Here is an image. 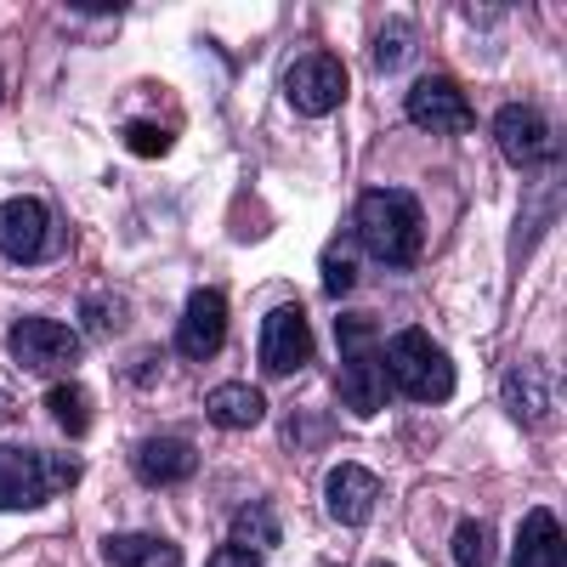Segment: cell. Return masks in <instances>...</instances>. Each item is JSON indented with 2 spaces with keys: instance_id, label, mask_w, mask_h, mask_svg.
Returning a JSON list of instances; mask_svg holds the SVG:
<instances>
[{
  "instance_id": "1",
  "label": "cell",
  "mask_w": 567,
  "mask_h": 567,
  "mask_svg": "<svg viewBox=\"0 0 567 567\" xmlns=\"http://www.w3.org/2000/svg\"><path fill=\"white\" fill-rule=\"evenodd\" d=\"M352 227L363 250L381 267H409L425 245V221H420V199L403 194V187H369L352 210Z\"/></svg>"
},
{
  "instance_id": "2",
  "label": "cell",
  "mask_w": 567,
  "mask_h": 567,
  "mask_svg": "<svg viewBox=\"0 0 567 567\" xmlns=\"http://www.w3.org/2000/svg\"><path fill=\"white\" fill-rule=\"evenodd\" d=\"M386 381L398 392H409L414 403H449L454 398V358L425 336V329H398L381 352Z\"/></svg>"
},
{
  "instance_id": "3",
  "label": "cell",
  "mask_w": 567,
  "mask_h": 567,
  "mask_svg": "<svg viewBox=\"0 0 567 567\" xmlns=\"http://www.w3.org/2000/svg\"><path fill=\"white\" fill-rule=\"evenodd\" d=\"M80 483L74 454H40V449H0V511H34Z\"/></svg>"
},
{
  "instance_id": "4",
  "label": "cell",
  "mask_w": 567,
  "mask_h": 567,
  "mask_svg": "<svg viewBox=\"0 0 567 567\" xmlns=\"http://www.w3.org/2000/svg\"><path fill=\"white\" fill-rule=\"evenodd\" d=\"M85 352V341L74 336L69 323H52V318H18L12 323V358L34 374H58V369H74Z\"/></svg>"
},
{
  "instance_id": "5",
  "label": "cell",
  "mask_w": 567,
  "mask_h": 567,
  "mask_svg": "<svg viewBox=\"0 0 567 567\" xmlns=\"http://www.w3.org/2000/svg\"><path fill=\"white\" fill-rule=\"evenodd\" d=\"M409 120L420 131H432V136H465L477 114H471L465 91L449 74H425V80L409 85Z\"/></svg>"
},
{
  "instance_id": "6",
  "label": "cell",
  "mask_w": 567,
  "mask_h": 567,
  "mask_svg": "<svg viewBox=\"0 0 567 567\" xmlns=\"http://www.w3.org/2000/svg\"><path fill=\"white\" fill-rule=\"evenodd\" d=\"M284 91H290V103L301 114H336L347 103V69L329 52H301L290 80H284Z\"/></svg>"
},
{
  "instance_id": "7",
  "label": "cell",
  "mask_w": 567,
  "mask_h": 567,
  "mask_svg": "<svg viewBox=\"0 0 567 567\" xmlns=\"http://www.w3.org/2000/svg\"><path fill=\"white\" fill-rule=\"evenodd\" d=\"M307 358H312L307 312H301L296 301L272 307L267 323H261V369H267V374H296V369H307Z\"/></svg>"
},
{
  "instance_id": "8",
  "label": "cell",
  "mask_w": 567,
  "mask_h": 567,
  "mask_svg": "<svg viewBox=\"0 0 567 567\" xmlns=\"http://www.w3.org/2000/svg\"><path fill=\"white\" fill-rule=\"evenodd\" d=\"M227 341V296L221 290H194L182 307V323H176V352L194 358V363H210Z\"/></svg>"
},
{
  "instance_id": "9",
  "label": "cell",
  "mask_w": 567,
  "mask_h": 567,
  "mask_svg": "<svg viewBox=\"0 0 567 567\" xmlns=\"http://www.w3.org/2000/svg\"><path fill=\"white\" fill-rule=\"evenodd\" d=\"M45 245H52V210H45V199H7L0 205V256L29 267L45 256Z\"/></svg>"
},
{
  "instance_id": "10",
  "label": "cell",
  "mask_w": 567,
  "mask_h": 567,
  "mask_svg": "<svg viewBox=\"0 0 567 567\" xmlns=\"http://www.w3.org/2000/svg\"><path fill=\"white\" fill-rule=\"evenodd\" d=\"M494 136H499V154H505L511 165H539V159L556 148V131H550V120H545L539 109H528V103H511V109H499Z\"/></svg>"
},
{
  "instance_id": "11",
  "label": "cell",
  "mask_w": 567,
  "mask_h": 567,
  "mask_svg": "<svg viewBox=\"0 0 567 567\" xmlns=\"http://www.w3.org/2000/svg\"><path fill=\"white\" fill-rule=\"evenodd\" d=\"M199 471V449L176 437V432H154L136 443V477L148 488H171V483H187Z\"/></svg>"
},
{
  "instance_id": "12",
  "label": "cell",
  "mask_w": 567,
  "mask_h": 567,
  "mask_svg": "<svg viewBox=\"0 0 567 567\" xmlns=\"http://www.w3.org/2000/svg\"><path fill=\"white\" fill-rule=\"evenodd\" d=\"M374 499H381V477H374L369 465H336L323 477V505H329V516L336 523H347V528H358L363 516L374 511Z\"/></svg>"
},
{
  "instance_id": "13",
  "label": "cell",
  "mask_w": 567,
  "mask_h": 567,
  "mask_svg": "<svg viewBox=\"0 0 567 567\" xmlns=\"http://www.w3.org/2000/svg\"><path fill=\"white\" fill-rule=\"evenodd\" d=\"M392 398V381H386V363L381 352H358V358H341V403L352 414H381Z\"/></svg>"
},
{
  "instance_id": "14",
  "label": "cell",
  "mask_w": 567,
  "mask_h": 567,
  "mask_svg": "<svg viewBox=\"0 0 567 567\" xmlns=\"http://www.w3.org/2000/svg\"><path fill=\"white\" fill-rule=\"evenodd\" d=\"M550 403H556V392H550V374L539 363H516L505 374V414L516 425H545L550 420Z\"/></svg>"
},
{
  "instance_id": "15",
  "label": "cell",
  "mask_w": 567,
  "mask_h": 567,
  "mask_svg": "<svg viewBox=\"0 0 567 567\" xmlns=\"http://www.w3.org/2000/svg\"><path fill=\"white\" fill-rule=\"evenodd\" d=\"M511 567H561V523L556 511H528L511 545Z\"/></svg>"
},
{
  "instance_id": "16",
  "label": "cell",
  "mask_w": 567,
  "mask_h": 567,
  "mask_svg": "<svg viewBox=\"0 0 567 567\" xmlns=\"http://www.w3.org/2000/svg\"><path fill=\"white\" fill-rule=\"evenodd\" d=\"M267 414V398L245 381H227V386H210L205 398V420L210 425H227V432H250V425H261Z\"/></svg>"
},
{
  "instance_id": "17",
  "label": "cell",
  "mask_w": 567,
  "mask_h": 567,
  "mask_svg": "<svg viewBox=\"0 0 567 567\" xmlns=\"http://www.w3.org/2000/svg\"><path fill=\"white\" fill-rule=\"evenodd\" d=\"M103 556L109 567H182V550L159 534H109Z\"/></svg>"
},
{
  "instance_id": "18",
  "label": "cell",
  "mask_w": 567,
  "mask_h": 567,
  "mask_svg": "<svg viewBox=\"0 0 567 567\" xmlns=\"http://www.w3.org/2000/svg\"><path fill=\"white\" fill-rule=\"evenodd\" d=\"M125 318H131V307L114 290H85L80 296V323L91 329V341H114L120 329H125Z\"/></svg>"
},
{
  "instance_id": "19",
  "label": "cell",
  "mask_w": 567,
  "mask_h": 567,
  "mask_svg": "<svg viewBox=\"0 0 567 567\" xmlns=\"http://www.w3.org/2000/svg\"><path fill=\"white\" fill-rule=\"evenodd\" d=\"M409 52H414V29H409L403 18H386V23H381V40H374V69L398 74V69L409 63Z\"/></svg>"
},
{
  "instance_id": "20",
  "label": "cell",
  "mask_w": 567,
  "mask_h": 567,
  "mask_svg": "<svg viewBox=\"0 0 567 567\" xmlns=\"http://www.w3.org/2000/svg\"><path fill=\"white\" fill-rule=\"evenodd\" d=\"M45 409L63 420V432H74V437L91 432V403H85L80 386H52V392H45Z\"/></svg>"
},
{
  "instance_id": "21",
  "label": "cell",
  "mask_w": 567,
  "mask_h": 567,
  "mask_svg": "<svg viewBox=\"0 0 567 567\" xmlns=\"http://www.w3.org/2000/svg\"><path fill=\"white\" fill-rule=\"evenodd\" d=\"M488 556H494L488 523H477V516H465V523L454 528V561H460V567H488Z\"/></svg>"
},
{
  "instance_id": "22",
  "label": "cell",
  "mask_w": 567,
  "mask_h": 567,
  "mask_svg": "<svg viewBox=\"0 0 567 567\" xmlns=\"http://www.w3.org/2000/svg\"><path fill=\"white\" fill-rule=\"evenodd\" d=\"M374 336H381V323H374L369 312H341V318H336V341H341V358L374 352Z\"/></svg>"
},
{
  "instance_id": "23",
  "label": "cell",
  "mask_w": 567,
  "mask_h": 567,
  "mask_svg": "<svg viewBox=\"0 0 567 567\" xmlns=\"http://www.w3.org/2000/svg\"><path fill=\"white\" fill-rule=\"evenodd\" d=\"M329 437H336V425H329V414H290V449L296 454H312V449H323Z\"/></svg>"
},
{
  "instance_id": "24",
  "label": "cell",
  "mask_w": 567,
  "mask_h": 567,
  "mask_svg": "<svg viewBox=\"0 0 567 567\" xmlns=\"http://www.w3.org/2000/svg\"><path fill=\"white\" fill-rule=\"evenodd\" d=\"M323 290L329 296H347L352 290V245L347 239H336V245H329V256H323Z\"/></svg>"
},
{
  "instance_id": "25",
  "label": "cell",
  "mask_w": 567,
  "mask_h": 567,
  "mask_svg": "<svg viewBox=\"0 0 567 567\" xmlns=\"http://www.w3.org/2000/svg\"><path fill=\"white\" fill-rule=\"evenodd\" d=\"M239 534H245V539H256V545H278V539H284L272 505H245V511H239Z\"/></svg>"
},
{
  "instance_id": "26",
  "label": "cell",
  "mask_w": 567,
  "mask_h": 567,
  "mask_svg": "<svg viewBox=\"0 0 567 567\" xmlns=\"http://www.w3.org/2000/svg\"><path fill=\"white\" fill-rule=\"evenodd\" d=\"M125 148H131V154H148V159H159V154L171 148V131H159V125H142V120H131V125H125Z\"/></svg>"
},
{
  "instance_id": "27",
  "label": "cell",
  "mask_w": 567,
  "mask_h": 567,
  "mask_svg": "<svg viewBox=\"0 0 567 567\" xmlns=\"http://www.w3.org/2000/svg\"><path fill=\"white\" fill-rule=\"evenodd\" d=\"M205 567H261V556H256L250 545H239V539H233V545L210 550V561H205Z\"/></svg>"
},
{
  "instance_id": "28",
  "label": "cell",
  "mask_w": 567,
  "mask_h": 567,
  "mask_svg": "<svg viewBox=\"0 0 567 567\" xmlns=\"http://www.w3.org/2000/svg\"><path fill=\"white\" fill-rule=\"evenodd\" d=\"M0 420H12V398L7 392H0Z\"/></svg>"
},
{
  "instance_id": "29",
  "label": "cell",
  "mask_w": 567,
  "mask_h": 567,
  "mask_svg": "<svg viewBox=\"0 0 567 567\" xmlns=\"http://www.w3.org/2000/svg\"><path fill=\"white\" fill-rule=\"evenodd\" d=\"M0 97H7V74H0Z\"/></svg>"
},
{
  "instance_id": "30",
  "label": "cell",
  "mask_w": 567,
  "mask_h": 567,
  "mask_svg": "<svg viewBox=\"0 0 567 567\" xmlns=\"http://www.w3.org/2000/svg\"><path fill=\"white\" fill-rule=\"evenodd\" d=\"M369 567H392V561H369Z\"/></svg>"
}]
</instances>
